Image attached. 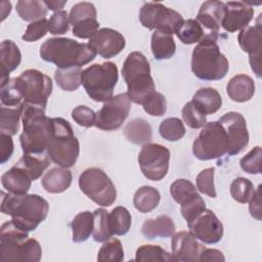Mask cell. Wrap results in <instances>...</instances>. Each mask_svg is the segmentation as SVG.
Returning a JSON list of instances; mask_svg holds the SVG:
<instances>
[{"label": "cell", "mask_w": 262, "mask_h": 262, "mask_svg": "<svg viewBox=\"0 0 262 262\" xmlns=\"http://www.w3.org/2000/svg\"><path fill=\"white\" fill-rule=\"evenodd\" d=\"M52 88L50 77L38 70L29 69L0 87V98L2 104L7 106L19 107L23 102H29L46 107Z\"/></svg>", "instance_id": "obj_1"}, {"label": "cell", "mask_w": 262, "mask_h": 262, "mask_svg": "<svg viewBox=\"0 0 262 262\" xmlns=\"http://www.w3.org/2000/svg\"><path fill=\"white\" fill-rule=\"evenodd\" d=\"M49 205L38 194H13L2 192L1 212L11 216V220L18 227L34 231L48 214Z\"/></svg>", "instance_id": "obj_2"}, {"label": "cell", "mask_w": 262, "mask_h": 262, "mask_svg": "<svg viewBox=\"0 0 262 262\" xmlns=\"http://www.w3.org/2000/svg\"><path fill=\"white\" fill-rule=\"evenodd\" d=\"M46 107L29 102L20 105L23 132L19 141L24 154H43L52 130V118L45 115Z\"/></svg>", "instance_id": "obj_3"}, {"label": "cell", "mask_w": 262, "mask_h": 262, "mask_svg": "<svg viewBox=\"0 0 262 262\" xmlns=\"http://www.w3.org/2000/svg\"><path fill=\"white\" fill-rule=\"evenodd\" d=\"M39 53L43 60L54 63L58 69L81 68L97 54L89 44L70 38H50L41 45Z\"/></svg>", "instance_id": "obj_4"}, {"label": "cell", "mask_w": 262, "mask_h": 262, "mask_svg": "<svg viewBox=\"0 0 262 262\" xmlns=\"http://www.w3.org/2000/svg\"><path fill=\"white\" fill-rule=\"evenodd\" d=\"M217 40L218 35L205 34L204 38L193 48L191 71L201 80L218 81L223 79L228 72V60L221 53Z\"/></svg>", "instance_id": "obj_5"}, {"label": "cell", "mask_w": 262, "mask_h": 262, "mask_svg": "<svg viewBox=\"0 0 262 262\" xmlns=\"http://www.w3.org/2000/svg\"><path fill=\"white\" fill-rule=\"evenodd\" d=\"M42 257L39 242L29 236V231L7 221L0 229V261H33L38 262Z\"/></svg>", "instance_id": "obj_6"}, {"label": "cell", "mask_w": 262, "mask_h": 262, "mask_svg": "<svg viewBox=\"0 0 262 262\" xmlns=\"http://www.w3.org/2000/svg\"><path fill=\"white\" fill-rule=\"evenodd\" d=\"M122 75L127 84V94L130 100L137 104H142L156 91L149 62L139 51L128 54L122 68Z\"/></svg>", "instance_id": "obj_7"}, {"label": "cell", "mask_w": 262, "mask_h": 262, "mask_svg": "<svg viewBox=\"0 0 262 262\" xmlns=\"http://www.w3.org/2000/svg\"><path fill=\"white\" fill-rule=\"evenodd\" d=\"M46 154L59 167H73L80 154V144L71 124L62 118H52V130Z\"/></svg>", "instance_id": "obj_8"}, {"label": "cell", "mask_w": 262, "mask_h": 262, "mask_svg": "<svg viewBox=\"0 0 262 262\" xmlns=\"http://www.w3.org/2000/svg\"><path fill=\"white\" fill-rule=\"evenodd\" d=\"M118 79V67L112 61L94 63L83 70L81 75V82L86 93L97 102H105L114 96Z\"/></svg>", "instance_id": "obj_9"}, {"label": "cell", "mask_w": 262, "mask_h": 262, "mask_svg": "<svg viewBox=\"0 0 262 262\" xmlns=\"http://www.w3.org/2000/svg\"><path fill=\"white\" fill-rule=\"evenodd\" d=\"M227 135L218 121L207 122L192 144L194 157L202 161L222 158L227 154Z\"/></svg>", "instance_id": "obj_10"}, {"label": "cell", "mask_w": 262, "mask_h": 262, "mask_svg": "<svg viewBox=\"0 0 262 262\" xmlns=\"http://www.w3.org/2000/svg\"><path fill=\"white\" fill-rule=\"evenodd\" d=\"M81 191L102 207H110L117 199L116 187L111 178L99 168H88L79 176Z\"/></svg>", "instance_id": "obj_11"}, {"label": "cell", "mask_w": 262, "mask_h": 262, "mask_svg": "<svg viewBox=\"0 0 262 262\" xmlns=\"http://www.w3.org/2000/svg\"><path fill=\"white\" fill-rule=\"evenodd\" d=\"M139 20L148 30L163 32L169 35L176 34L184 21L179 12L159 2L144 3L139 10Z\"/></svg>", "instance_id": "obj_12"}, {"label": "cell", "mask_w": 262, "mask_h": 262, "mask_svg": "<svg viewBox=\"0 0 262 262\" xmlns=\"http://www.w3.org/2000/svg\"><path fill=\"white\" fill-rule=\"evenodd\" d=\"M170 150L158 143H146L138 154V164L142 174L149 180H162L168 173Z\"/></svg>", "instance_id": "obj_13"}, {"label": "cell", "mask_w": 262, "mask_h": 262, "mask_svg": "<svg viewBox=\"0 0 262 262\" xmlns=\"http://www.w3.org/2000/svg\"><path fill=\"white\" fill-rule=\"evenodd\" d=\"M131 108V100L127 93H120L105 101L96 113L95 127L103 131L119 129L127 119Z\"/></svg>", "instance_id": "obj_14"}, {"label": "cell", "mask_w": 262, "mask_h": 262, "mask_svg": "<svg viewBox=\"0 0 262 262\" xmlns=\"http://www.w3.org/2000/svg\"><path fill=\"white\" fill-rule=\"evenodd\" d=\"M218 122L224 128L227 140L229 156H235L243 151L249 144V132L244 116L237 112L224 114Z\"/></svg>", "instance_id": "obj_15"}, {"label": "cell", "mask_w": 262, "mask_h": 262, "mask_svg": "<svg viewBox=\"0 0 262 262\" xmlns=\"http://www.w3.org/2000/svg\"><path fill=\"white\" fill-rule=\"evenodd\" d=\"M189 232L202 243L212 245L221 241L223 225L212 210L205 209L192 221L187 223Z\"/></svg>", "instance_id": "obj_16"}, {"label": "cell", "mask_w": 262, "mask_h": 262, "mask_svg": "<svg viewBox=\"0 0 262 262\" xmlns=\"http://www.w3.org/2000/svg\"><path fill=\"white\" fill-rule=\"evenodd\" d=\"M261 14H259L256 25L248 26L241 30L237 36V42L243 51L249 54V61L254 74L261 76V43L262 27Z\"/></svg>", "instance_id": "obj_17"}, {"label": "cell", "mask_w": 262, "mask_h": 262, "mask_svg": "<svg viewBox=\"0 0 262 262\" xmlns=\"http://www.w3.org/2000/svg\"><path fill=\"white\" fill-rule=\"evenodd\" d=\"M96 53L103 58H112L118 55L126 45L125 38L121 33L114 29H99L88 43Z\"/></svg>", "instance_id": "obj_18"}, {"label": "cell", "mask_w": 262, "mask_h": 262, "mask_svg": "<svg viewBox=\"0 0 262 262\" xmlns=\"http://www.w3.org/2000/svg\"><path fill=\"white\" fill-rule=\"evenodd\" d=\"M222 28L229 33L242 30L250 24L254 16V9L246 2L229 1L224 3Z\"/></svg>", "instance_id": "obj_19"}, {"label": "cell", "mask_w": 262, "mask_h": 262, "mask_svg": "<svg viewBox=\"0 0 262 262\" xmlns=\"http://www.w3.org/2000/svg\"><path fill=\"white\" fill-rule=\"evenodd\" d=\"M171 248L176 261L196 262L205 247L189 231H179L172 235Z\"/></svg>", "instance_id": "obj_20"}, {"label": "cell", "mask_w": 262, "mask_h": 262, "mask_svg": "<svg viewBox=\"0 0 262 262\" xmlns=\"http://www.w3.org/2000/svg\"><path fill=\"white\" fill-rule=\"evenodd\" d=\"M224 3L217 0L206 1L202 4L196 20L202 26L205 34L218 35L224 16Z\"/></svg>", "instance_id": "obj_21"}, {"label": "cell", "mask_w": 262, "mask_h": 262, "mask_svg": "<svg viewBox=\"0 0 262 262\" xmlns=\"http://www.w3.org/2000/svg\"><path fill=\"white\" fill-rule=\"evenodd\" d=\"M21 61V54L17 45L11 40H4L0 44V87L9 81V73L14 71Z\"/></svg>", "instance_id": "obj_22"}, {"label": "cell", "mask_w": 262, "mask_h": 262, "mask_svg": "<svg viewBox=\"0 0 262 262\" xmlns=\"http://www.w3.org/2000/svg\"><path fill=\"white\" fill-rule=\"evenodd\" d=\"M226 92L229 98L235 102L249 101L255 93L254 80L245 74L235 75L227 83Z\"/></svg>", "instance_id": "obj_23"}, {"label": "cell", "mask_w": 262, "mask_h": 262, "mask_svg": "<svg viewBox=\"0 0 262 262\" xmlns=\"http://www.w3.org/2000/svg\"><path fill=\"white\" fill-rule=\"evenodd\" d=\"M72 179V172L68 168L54 167L43 176L42 186L47 192L60 193L70 187Z\"/></svg>", "instance_id": "obj_24"}, {"label": "cell", "mask_w": 262, "mask_h": 262, "mask_svg": "<svg viewBox=\"0 0 262 262\" xmlns=\"http://www.w3.org/2000/svg\"><path fill=\"white\" fill-rule=\"evenodd\" d=\"M175 223L167 215H160L156 218L145 220L141 227V233L149 239L156 237H169L175 232Z\"/></svg>", "instance_id": "obj_25"}, {"label": "cell", "mask_w": 262, "mask_h": 262, "mask_svg": "<svg viewBox=\"0 0 262 262\" xmlns=\"http://www.w3.org/2000/svg\"><path fill=\"white\" fill-rule=\"evenodd\" d=\"M32 181L30 176L16 166L6 171L1 177L3 187L13 194H26L31 187Z\"/></svg>", "instance_id": "obj_26"}, {"label": "cell", "mask_w": 262, "mask_h": 262, "mask_svg": "<svg viewBox=\"0 0 262 262\" xmlns=\"http://www.w3.org/2000/svg\"><path fill=\"white\" fill-rule=\"evenodd\" d=\"M50 158L46 154H24L14 165L24 170L34 181L38 179L50 165Z\"/></svg>", "instance_id": "obj_27"}, {"label": "cell", "mask_w": 262, "mask_h": 262, "mask_svg": "<svg viewBox=\"0 0 262 262\" xmlns=\"http://www.w3.org/2000/svg\"><path fill=\"white\" fill-rule=\"evenodd\" d=\"M123 134L129 142L137 145L149 143L152 138V130L150 125L141 118L133 119L127 123L124 127Z\"/></svg>", "instance_id": "obj_28"}, {"label": "cell", "mask_w": 262, "mask_h": 262, "mask_svg": "<svg viewBox=\"0 0 262 262\" xmlns=\"http://www.w3.org/2000/svg\"><path fill=\"white\" fill-rule=\"evenodd\" d=\"M194 105L206 116L215 114L222 104V98L219 92L211 87L199 89L191 99Z\"/></svg>", "instance_id": "obj_29"}, {"label": "cell", "mask_w": 262, "mask_h": 262, "mask_svg": "<svg viewBox=\"0 0 262 262\" xmlns=\"http://www.w3.org/2000/svg\"><path fill=\"white\" fill-rule=\"evenodd\" d=\"M150 47L155 58L159 60L171 58L176 51V44L174 42L173 35L159 31H155L152 33Z\"/></svg>", "instance_id": "obj_30"}, {"label": "cell", "mask_w": 262, "mask_h": 262, "mask_svg": "<svg viewBox=\"0 0 262 262\" xmlns=\"http://www.w3.org/2000/svg\"><path fill=\"white\" fill-rule=\"evenodd\" d=\"M161 194L152 186L144 185L139 187L133 196V205L140 213H148L156 209L160 203Z\"/></svg>", "instance_id": "obj_31"}, {"label": "cell", "mask_w": 262, "mask_h": 262, "mask_svg": "<svg viewBox=\"0 0 262 262\" xmlns=\"http://www.w3.org/2000/svg\"><path fill=\"white\" fill-rule=\"evenodd\" d=\"M94 225V216L90 211H84L78 213L72 223V241L75 243H82L88 239L90 234L93 232Z\"/></svg>", "instance_id": "obj_32"}, {"label": "cell", "mask_w": 262, "mask_h": 262, "mask_svg": "<svg viewBox=\"0 0 262 262\" xmlns=\"http://www.w3.org/2000/svg\"><path fill=\"white\" fill-rule=\"evenodd\" d=\"M47 7L44 1L19 0L16 3V12L25 21H37L45 18Z\"/></svg>", "instance_id": "obj_33"}, {"label": "cell", "mask_w": 262, "mask_h": 262, "mask_svg": "<svg viewBox=\"0 0 262 262\" xmlns=\"http://www.w3.org/2000/svg\"><path fill=\"white\" fill-rule=\"evenodd\" d=\"M131 214L125 207L118 206L108 212V226L112 234H126L131 227Z\"/></svg>", "instance_id": "obj_34"}, {"label": "cell", "mask_w": 262, "mask_h": 262, "mask_svg": "<svg viewBox=\"0 0 262 262\" xmlns=\"http://www.w3.org/2000/svg\"><path fill=\"white\" fill-rule=\"evenodd\" d=\"M136 261L144 262H175L174 256L157 245H142L135 254Z\"/></svg>", "instance_id": "obj_35"}, {"label": "cell", "mask_w": 262, "mask_h": 262, "mask_svg": "<svg viewBox=\"0 0 262 262\" xmlns=\"http://www.w3.org/2000/svg\"><path fill=\"white\" fill-rule=\"evenodd\" d=\"M83 70L81 68H70V69H57L54 72V79L57 85L64 91L77 90L81 82V75Z\"/></svg>", "instance_id": "obj_36"}, {"label": "cell", "mask_w": 262, "mask_h": 262, "mask_svg": "<svg viewBox=\"0 0 262 262\" xmlns=\"http://www.w3.org/2000/svg\"><path fill=\"white\" fill-rule=\"evenodd\" d=\"M0 112V133L10 136L15 135L19 129V119H21L20 106H1Z\"/></svg>", "instance_id": "obj_37"}, {"label": "cell", "mask_w": 262, "mask_h": 262, "mask_svg": "<svg viewBox=\"0 0 262 262\" xmlns=\"http://www.w3.org/2000/svg\"><path fill=\"white\" fill-rule=\"evenodd\" d=\"M176 36L183 44H193L204 38L205 32L196 19L189 18L183 21L176 32Z\"/></svg>", "instance_id": "obj_38"}, {"label": "cell", "mask_w": 262, "mask_h": 262, "mask_svg": "<svg viewBox=\"0 0 262 262\" xmlns=\"http://www.w3.org/2000/svg\"><path fill=\"white\" fill-rule=\"evenodd\" d=\"M124 260V250L120 239L110 237L103 242L97 254V261L99 262H121Z\"/></svg>", "instance_id": "obj_39"}, {"label": "cell", "mask_w": 262, "mask_h": 262, "mask_svg": "<svg viewBox=\"0 0 262 262\" xmlns=\"http://www.w3.org/2000/svg\"><path fill=\"white\" fill-rule=\"evenodd\" d=\"M93 238L95 242L103 243L113 235L108 226V212L103 208H99L93 212Z\"/></svg>", "instance_id": "obj_40"}, {"label": "cell", "mask_w": 262, "mask_h": 262, "mask_svg": "<svg viewBox=\"0 0 262 262\" xmlns=\"http://www.w3.org/2000/svg\"><path fill=\"white\" fill-rule=\"evenodd\" d=\"M160 135L168 141H177L185 134V127L183 122L175 117L167 118L160 124Z\"/></svg>", "instance_id": "obj_41"}, {"label": "cell", "mask_w": 262, "mask_h": 262, "mask_svg": "<svg viewBox=\"0 0 262 262\" xmlns=\"http://www.w3.org/2000/svg\"><path fill=\"white\" fill-rule=\"evenodd\" d=\"M170 193L176 203L182 205L196 195L198 189L192 182L186 179H177L171 184Z\"/></svg>", "instance_id": "obj_42"}, {"label": "cell", "mask_w": 262, "mask_h": 262, "mask_svg": "<svg viewBox=\"0 0 262 262\" xmlns=\"http://www.w3.org/2000/svg\"><path fill=\"white\" fill-rule=\"evenodd\" d=\"M254 191L253 183L245 177H237L230 184V194L232 199L241 204L248 203Z\"/></svg>", "instance_id": "obj_43"}, {"label": "cell", "mask_w": 262, "mask_h": 262, "mask_svg": "<svg viewBox=\"0 0 262 262\" xmlns=\"http://www.w3.org/2000/svg\"><path fill=\"white\" fill-rule=\"evenodd\" d=\"M181 114L184 123L192 129L203 128L207 123V116L202 113L191 100L184 104Z\"/></svg>", "instance_id": "obj_44"}, {"label": "cell", "mask_w": 262, "mask_h": 262, "mask_svg": "<svg viewBox=\"0 0 262 262\" xmlns=\"http://www.w3.org/2000/svg\"><path fill=\"white\" fill-rule=\"evenodd\" d=\"M214 172L213 167L202 170L196 176V188L200 192L207 194L210 198H216V189L214 184Z\"/></svg>", "instance_id": "obj_45"}, {"label": "cell", "mask_w": 262, "mask_h": 262, "mask_svg": "<svg viewBox=\"0 0 262 262\" xmlns=\"http://www.w3.org/2000/svg\"><path fill=\"white\" fill-rule=\"evenodd\" d=\"M143 110L150 116L161 117L167 111V101L165 96L160 92H152L142 103Z\"/></svg>", "instance_id": "obj_46"}, {"label": "cell", "mask_w": 262, "mask_h": 262, "mask_svg": "<svg viewBox=\"0 0 262 262\" xmlns=\"http://www.w3.org/2000/svg\"><path fill=\"white\" fill-rule=\"evenodd\" d=\"M96 8L90 2H79L75 4L70 11V24L76 25L77 23L87 19V18H96Z\"/></svg>", "instance_id": "obj_47"}, {"label": "cell", "mask_w": 262, "mask_h": 262, "mask_svg": "<svg viewBox=\"0 0 262 262\" xmlns=\"http://www.w3.org/2000/svg\"><path fill=\"white\" fill-rule=\"evenodd\" d=\"M180 206V212L187 223L192 221L206 209V203L199 193Z\"/></svg>", "instance_id": "obj_48"}, {"label": "cell", "mask_w": 262, "mask_h": 262, "mask_svg": "<svg viewBox=\"0 0 262 262\" xmlns=\"http://www.w3.org/2000/svg\"><path fill=\"white\" fill-rule=\"evenodd\" d=\"M241 168L249 174L261 173V147L255 146L239 161Z\"/></svg>", "instance_id": "obj_49"}, {"label": "cell", "mask_w": 262, "mask_h": 262, "mask_svg": "<svg viewBox=\"0 0 262 262\" xmlns=\"http://www.w3.org/2000/svg\"><path fill=\"white\" fill-rule=\"evenodd\" d=\"M70 17L66 10L55 11L48 20V31L52 35H62L69 31Z\"/></svg>", "instance_id": "obj_50"}, {"label": "cell", "mask_w": 262, "mask_h": 262, "mask_svg": "<svg viewBox=\"0 0 262 262\" xmlns=\"http://www.w3.org/2000/svg\"><path fill=\"white\" fill-rule=\"evenodd\" d=\"M99 28V23L96 18L83 19L73 26V35L81 39H90Z\"/></svg>", "instance_id": "obj_51"}, {"label": "cell", "mask_w": 262, "mask_h": 262, "mask_svg": "<svg viewBox=\"0 0 262 262\" xmlns=\"http://www.w3.org/2000/svg\"><path fill=\"white\" fill-rule=\"evenodd\" d=\"M48 32V20L46 18L31 23L28 25L21 39L26 42H35L43 38Z\"/></svg>", "instance_id": "obj_52"}, {"label": "cell", "mask_w": 262, "mask_h": 262, "mask_svg": "<svg viewBox=\"0 0 262 262\" xmlns=\"http://www.w3.org/2000/svg\"><path fill=\"white\" fill-rule=\"evenodd\" d=\"M73 120L82 127H92L95 126L96 113L86 105H78L72 111Z\"/></svg>", "instance_id": "obj_53"}, {"label": "cell", "mask_w": 262, "mask_h": 262, "mask_svg": "<svg viewBox=\"0 0 262 262\" xmlns=\"http://www.w3.org/2000/svg\"><path fill=\"white\" fill-rule=\"evenodd\" d=\"M13 140L10 135L0 133V163L5 164L12 156Z\"/></svg>", "instance_id": "obj_54"}, {"label": "cell", "mask_w": 262, "mask_h": 262, "mask_svg": "<svg viewBox=\"0 0 262 262\" xmlns=\"http://www.w3.org/2000/svg\"><path fill=\"white\" fill-rule=\"evenodd\" d=\"M249 202V212L251 216L257 220H261V185H258Z\"/></svg>", "instance_id": "obj_55"}, {"label": "cell", "mask_w": 262, "mask_h": 262, "mask_svg": "<svg viewBox=\"0 0 262 262\" xmlns=\"http://www.w3.org/2000/svg\"><path fill=\"white\" fill-rule=\"evenodd\" d=\"M199 261H225V257L223 253L216 249H208L204 248L200 254Z\"/></svg>", "instance_id": "obj_56"}, {"label": "cell", "mask_w": 262, "mask_h": 262, "mask_svg": "<svg viewBox=\"0 0 262 262\" xmlns=\"http://www.w3.org/2000/svg\"><path fill=\"white\" fill-rule=\"evenodd\" d=\"M46 7L50 10H53L54 12L55 11H59V10H62L61 8H63V6L67 4V0L66 1H44Z\"/></svg>", "instance_id": "obj_57"}, {"label": "cell", "mask_w": 262, "mask_h": 262, "mask_svg": "<svg viewBox=\"0 0 262 262\" xmlns=\"http://www.w3.org/2000/svg\"><path fill=\"white\" fill-rule=\"evenodd\" d=\"M1 5H2V20H4L5 17H6V16L10 13V11H11V3H9L7 7H4V5H3L2 3H1Z\"/></svg>", "instance_id": "obj_58"}]
</instances>
